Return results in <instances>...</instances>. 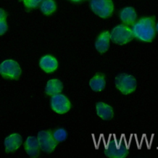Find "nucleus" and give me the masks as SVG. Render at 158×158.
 Masks as SVG:
<instances>
[{"label": "nucleus", "instance_id": "f257e3e1", "mask_svg": "<svg viewBox=\"0 0 158 158\" xmlns=\"http://www.w3.org/2000/svg\"><path fill=\"white\" fill-rule=\"evenodd\" d=\"M133 36L146 42L151 41L155 36L154 20L152 17H144L136 22L132 28Z\"/></svg>", "mask_w": 158, "mask_h": 158}, {"label": "nucleus", "instance_id": "f03ea898", "mask_svg": "<svg viewBox=\"0 0 158 158\" xmlns=\"http://www.w3.org/2000/svg\"><path fill=\"white\" fill-rule=\"evenodd\" d=\"M115 83L117 88L124 94L133 92L136 87V81L135 77L126 73L117 75L115 80Z\"/></svg>", "mask_w": 158, "mask_h": 158}, {"label": "nucleus", "instance_id": "7ed1b4c3", "mask_svg": "<svg viewBox=\"0 0 158 158\" xmlns=\"http://www.w3.org/2000/svg\"><path fill=\"white\" fill-rule=\"evenodd\" d=\"M0 74L6 79L17 80L21 74V69L16 61L7 59L0 64Z\"/></svg>", "mask_w": 158, "mask_h": 158}, {"label": "nucleus", "instance_id": "20e7f679", "mask_svg": "<svg viewBox=\"0 0 158 158\" xmlns=\"http://www.w3.org/2000/svg\"><path fill=\"white\" fill-rule=\"evenodd\" d=\"M133 38L132 30L127 26L119 25L116 26L110 35L113 42L118 44H124L130 41Z\"/></svg>", "mask_w": 158, "mask_h": 158}, {"label": "nucleus", "instance_id": "39448f33", "mask_svg": "<svg viewBox=\"0 0 158 158\" xmlns=\"http://www.w3.org/2000/svg\"><path fill=\"white\" fill-rule=\"evenodd\" d=\"M90 7L92 10L101 18L109 17L114 10L112 0H91Z\"/></svg>", "mask_w": 158, "mask_h": 158}, {"label": "nucleus", "instance_id": "423d86ee", "mask_svg": "<svg viewBox=\"0 0 158 158\" xmlns=\"http://www.w3.org/2000/svg\"><path fill=\"white\" fill-rule=\"evenodd\" d=\"M37 139L40 148L48 153L52 152L57 144L50 131H40Z\"/></svg>", "mask_w": 158, "mask_h": 158}, {"label": "nucleus", "instance_id": "0eeeda50", "mask_svg": "<svg viewBox=\"0 0 158 158\" xmlns=\"http://www.w3.org/2000/svg\"><path fill=\"white\" fill-rule=\"evenodd\" d=\"M52 109L57 114H62L67 112L70 109V102L63 94H57L53 95L51 100Z\"/></svg>", "mask_w": 158, "mask_h": 158}, {"label": "nucleus", "instance_id": "6e6552de", "mask_svg": "<svg viewBox=\"0 0 158 158\" xmlns=\"http://www.w3.org/2000/svg\"><path fill=\"white\" fill-rule=\"evenodd\" d=\"M40 66L45 72L51 73L57 69L58 62L54 57L51 55H46L41 58Z\"/></svg>", "mask_w": 158, "mask_h": 158}, {"label": "nucleus", "instance_id": "1a4fd4ad", "mask_svg": "<svg viewBox=\"0 0 158 158\" xmlns=\"http://www.w3.org/2000/svg\"><path fill=\"white\" fill-rule=\"evenodd\" d=\"M127 148L123 146H120L117 141L114 144H109L106 148L105 154L110 157H124L127 155Z\"/></svg>", "mask_w": 158, "mask_h": 158}, {"label": "nucleus", "instance_id": "9d476101", "mask_svg": "<svg viewBox=\"0 0 158 158\" xmlns=\"http://www.w3.org/2000/svg\"><path fill=\"white\" fill-rule=\"evenodd\" d=\"M22 143L21 136L18 133H13L7 136L4 140L6 152H13L17 149Z\"/></svg>", "mask_w": 158, "mask_h": 158}, {"label": "nucleus", "instance_id": "9b49d317", "mask_svg": "<svg viewBox=\"0 0 158 158\" xmlns=\"http://www.w3.org/2000/svg\"><path fill=\"white\" fill-rule=\"evenodd\" d=\"M24 148L26 152L32 157H36L39 155L40 145L38 139L35 136H28L25 143Z\"/></svg>", "mask_w": 158, "mask_h": 158}, {"label": "nucleus", "instance_id": "f8f14e48", "mask_svg": "<svg viewBox=\"0 0 158 158\" xmlns=\"http://www.w3.org/2000/svg\"><path fill=\"white\" fill-rule=\"evenodd\" d=\"M109 40L110 34L109 31H105L102 32L96 41L95 47L97 51L101 53L106 52L109 47Z\"/></svg>", "mask_w": 158, "mask_h": 158}, {"label": "nucleus", "instance_id": "ddd939ff", "mask_svg": "<svg viewBox=\"0 0 158 158\" xmlns=\"http://www.w3.org/2000/svg\"><path fill=\"white\" fill-rule=\"evenodd\" d=\"M96 112L98 115L103 120L111 119L114 115L112 108L108 104L102 102L96 104Z\"/></svg>", "mask_w": 158, "mask_h": 158}, {"label": "nucleus", "instance_id": "4468645a", "mask_svg": "<svg viewBox=\"0 0 158 158\" xmlns=\"http://www.w3.org/2000/svg\"><path fill=\"white\" fill-rule=\"evenodd\" d=\"M120 17L122 21L125 24L132 25L136 19V14L133 7H127L121 10Z\"/></svg>", "mask_w": 158, "mask_h": 158}, {"label": "nucleus", "instance_id": "2eb2a0df", "mask_svg": "<svg viewBox=\"0 0 158 158\" xmlns=\"http://www.w3.org/2000/svg\"><path fill=\"white\" fill-rule=\"evenodd\" d=\"M63 88L62 82L58 79H51L47 83L45 91L48 95L53 96L59 94Z\"/></svg>", "mask_w": 158, "mask_h": 158}, {"label": "nucleus", "instance_id": "dca6fc26", "mask_svg": "<svg viewBox=\"0 0 158 158\" xmlns=\"http://www.w3.org/2000/svg\"><path fill=\"white\" fill-rule=\"evenodd\" d=\"M106 85V81L102 74H96L89 81V86L91 88L95 91H102Z\"/></svg>", "mask_w": 158, "mask_h": 158}, {"label": "nucleus", "instance_id": "f3484780", "mask_svg": "<svg viewBox=\"0 0 158 158\" xmlns=\"http://www.w3.org/2000/svg\"><path fill=\"white\" fill-rule=\"evenodd\" d=\"M41 12L45 15H51L56 9V5L53 0H43L40 5Z\"/></svg>", "mask_w": 158, "mask_h": 158}, {"label": "nucleus", "instance_id": "a211bd4d", "mask_svg": "<svg viewBox=\"0 0 158 158\" xmlns=\"http://www.w3.org/2000/svg\"><path fill=\"white\" fill-rule=\"evenodd\" d=\"M7 30L6 23V13L0 8V35H3Z\"/></svg>", "mask_w": 158, "mask_h": 158}, {"label": "nucleus", "instance_id": "6ab92c4d", "mask_svg": "<svg viewBox=\"0 0 158 158\" xmlns=\"http://www.w3.org/2000/svg\"><path fill=\"white\" fill-rule=\"evenodd\" d=\"M53 137L57 142L63 141L67 138V132L63 128H59L54 132Z\"/></svg>", "mask_w": 158, "mask_h": 158}, {"label": "nucleus", "instance_id": "aec40b11", "mask_svg": "<svg viewBox=\"0 0 158 158\" xmlns=\"http://www.w3.org/2000/svg\"><path fill=\"white\" fill-rule=\"evenodd\" d=\"M23 1L25 6L28 9H32L36 8L43 0H20Z\"/></svg>", "mask_w": 158, "mask_h": 158}, {"label": "nucleus", "instance_id": "412c9836", "mask_svg": "<svg viewBox=\"0 0 158 158\" xmlns=\"http://www.w3.org/2000/svg\"><path fill=\"white\" fill-rule=\"evenodd\" d=\"M156 28L157 31L158 32V22H157V25H156Z\"/></svg>", "mask_w": 158, "mask_h": 158}, {"label": "nucleus", "instance_id": "4be33fe9", "mask_svg": "<svg viewBox=\"0 0 158 158\" xmlns=\"http://www.w3.org/2000/svg\"><path fill=\"white\" fill-rule=\"evenodd\" d=\"M72 1H75V2H78V1H83V0H71Z\"/></svg>", "mask_w": 158, "mask_h": 158}]
</instances>
